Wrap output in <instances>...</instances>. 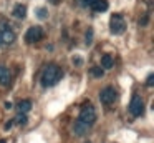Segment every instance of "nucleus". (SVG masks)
Returning a JSON list of instances; mask_svg holds the SVG:
<instances>
[{"mask_svg": "<svg viewBox=\"0 0 154 143\" xmlns=\"http://www.w3.org/2000/svg\"><path fill=\"white\" fill-rule=\"evenodd\" d=\"M60 78H61V68L58 65H55V63H51V65L45 67V70L42 72L40 83L43 88H48V86L57 85L60 82Z\"/></svg>", "mask_w": 154, "mask_h": 143, "instance_id": "obj_1", "label": "nucleus"}, {"mask_svg": "<svg viewBox=\"0 0 154 143\" xmlns=\"http://www.w3.org/2000/svg\"><path fill=\"white\" fill-rule=\"evenodd\" d=\"M78 122H81L86 126H91L94 122H96V110H94V106L91 105L90 102L85 103V105L81 106L80 115H78Z\"/></svg>", "mask_w": 154, "mask_h": 143, "instance_id": "obj_2", "label": "nucleus"}, {"mask_svg": "<svg viewBox=\"0 0 154 143\" xmlns=\"http://www.w3.org/2000/svg\"><path fill=\"white\" fill-rule=\"evenodd\" d=\"M109 30H111V33H114V35H121V33H124V30H126V22H124L123 15L114 13V15L111 17Z\"/></svg>", "mask_w": 154, "mask_h": 143, "instance_id": "obj_3", "label": "nucleus"}, {"mask_svg": "<svg viewBox=\"0 0 154 143\" xmlns=\"http://www.w3.org/2000/svg\"><path fill=\"white\" fill-rule=\"evenodd\" d=\"M15 42V33L7 23H0V45H12Z\"/></svg>", "mask_w": 154, "mask_h": 143, "instance_id": "obj_4", "label": "nucleus"}, {"mask_svg": "<svg viewBox=\"0 0 154 143\" xmlns=\"http://www.w3.org/2000/svg\"><path fill=\"white\" fill-rule=\"evenodd\" d=\"M129 113L133 116H141L144 113V102H143V98H141L139 95H133V98H131V102H129Z\"/></svg>", "mask_w": 154, "mask_h": 143, "instance_id": "obj_5", "label": "nucleus"}, {"mask_svg": "<svg viewBox=\"0 0 154 143\" xmlns=\"http://www.w3.org/2000/svg\"><path fill=\"white\" fill-rule=\"evenodd\" d=\"M42 38H43V28H42V27H32V28H28L27 33H25V42L30 43V45L40 42Z\"/></svg>", "mask_w": 154, "mask_h": 143, "instance_id": "obj_6", "label": "nucleus"}, {"mask_svg": "<svg viewBox=\"0 0 154 143\" xmlns=\"http://www.w3.org/2000/svg\"><path fill=\"white\" fill-rule=\"evenodd\" d=\"M114 100H116V90H114L113 86H104L100 92V102L101 103L111 105V103H114Z\"/></svg>", "mask_w": 154, "mask_h": 143, "instance_id": "obj_7", "label": "nucleus"}, {"mask_svg": "<svg viewBox=\"0 0 154 143\" xmlns=\"http://www.w3.org/2000/svg\"><path fill=\"white\" fill-rule=\"evenodd\" d=\"M88 5H90V8L93 10V12L101 13V12H106L109 3H108V0H90Z\"/></svg>", "mask_w": 154, "mask_h": 143, "instance_id": "obj_8", "label": "nucleus"}, {"mask_svg": "<svg viewBox=\"0 0 154 143\" xmlns=\"http://www.w3.org/2000/svg\"><path fill=\"white\" fill-rule=\"evenodd\" d=\"M10 82H12V72L7 67L0 65V85L7 86V85H10Z\"/></svg>", "mask_w": 154, "mask_h": 143, "instance_id": "obj_9", "label": "nucleus"}, {"mask_svg": "<svg viewBox=\"0 0 154 143\" xmlns=\"http://www.w3.org/2000/svg\"><path fill=\"white\" fill-rule=\"evenodd\" d=\"M88 128L90 126H86V125H83L81 122H75V125H73V133L76 136H83V135H86V132H88Z\"/></svg>", "mask_w": 154, "mask_h": 143, "instance_id": "obj_10", "label": "nucleus"}, {"mask_svg": "<svg viewBox=\"0 0 154 143\" xmlns=\"http://www.w3.org/2000/svg\"><path fill=\"white\" fill-rule=\"evenodd\" d=\"M17 110H18L20 115H25L27 112H30V110H32V102H30V100H20L18 105H17Z\"/></svg>", "mask_w": 154, "mask_h": 143, "instance_id": "obj_11", "label": "nucleus"}, {"mask_svg": "<svg viewBox=\"0 0 154 143\" xmlns=\"http://www.w3.org/2000/svg\"><path fill=\"white\" fill-rule=\"evenodd\" d=\"M25 15H27V7L23 3H17L14 7V17L15 18H25Z\"/></svg>", "mask_w": 154, "mask_h": 143, "instance_id": "obj_12", "label": "nucleus"}, {"mask_svg": "<svg viewBox=\"0 0 154 143\" xmlns=\"http://www.w3.org/2000/svg\"><path fill=\"white\" fill-rule=\"evenodd\" d=\"M113 65H114V60H113V57H111V55H108V53H106V55H103V57H101V68H103V70H109V68H113Z\"/></svg>", "mask_w": 154, "mask_h": 143, "instance_id": "obj_13", "label": "nucleus"}, {"mask_svg": "<svg viewBox=\"0 0 154 143\" xmlns=\"http://www.w3.org/2000/svg\"><path fill=\"white\" fill-rule=\"evenodd\" d=\"M90 73L93 76H98V78H101V76H103V73H104V70L101 68V67H93V68L90 70Z\"/></svg>", "mask_w": 154, "mask_h": 143, "instance_id": "obj_14", "label": "nucleus"}, {"mask_svg": "<svg viewBox=\"0 0 154 143\" xmlns=\"http://www.w3.org/2000/svg\"><path fill=\"white\" fill-rule=\"evenodd\" d=\"M15 123H18V125H25V123H27V115H18L17 118H15Z\"/></svg>", "mask_w": 154, "mask_h": 143, "instance_id": "obj_15", "label": "nucleus"}, {"mask_svg": "<svg viewBox=\"0 0 154 143\" xmlns=\"http://www.w3.org/2000/svg\"><path fill=\"white\" fill-rule=\"evenodd\" d=\"M37 17H38V18H42V20L47 18V17H48L47 10H45V8H38V10H37Z\"/></svg>", "mask_w": 154, "mask_h": 143, "instance_id": "obj_16", "label": "nucleus"}, {"mask_svg": "<svg viewBox=\"0 0 154 143\" xmlns=\"http://www.w3.org/2000/svg\"><path fill=\"white\" fill-rule=\"evenodd\" d=\"M85 42H86V45H91V42H93V30L91 28L86 32V40Z\"/></svg>", "mask_w": 154, "mask_h": 143, "instance_id": "obj_17", "label": "nucleus"}, {"mask_svg": "<svg viewBox=\"0 0 154 143\" xmlns=\"http://www.w3.org/2000/svg\"><path fill=\"white\" fill-rule=\"evenodd\" d=\"M71 62H73L76 67L83 65V58H81V57H78V55H76V57H73V58H71Z\"/></svg>", "mask_w": 154, "mask_h": 143, "instance_id": "obj_18", "label": "nucleus"}, {"mask_svg": "<svg viewBox=\"0 0 154 143\" xmlns=\"http://www.w3.org/2000/svg\"><path fill=\"white\" fill-rule=\"evenodd\" d=\"M146 85H147V86H152V85H154V73H149V75H147Z\"/></svg>", "mask_w": 154, "mask_h": 143, "instance_id": "obj_19", "label": "nucleus"}, {"mask_svg": "<svg viewBox=\"0 0 154 143\" xmlns=\"http://www.w3.org/2000/svg\"><path fill=\"white\" fill-rule=\"evenodd\" d=\"M146 23H147V15L143 17V18L139 20V25H141V27H146Z\"/></svg>", "mask_w": 154, "mask_h": 143, "instance_id": "obj_20", "label": "nucleus"}, {"mask_svg": "<svg viewBox=\"0 0 154 143\" xmlns=\"http://www.w3.org/2000/svg\"><path fill=\"white\" fill-rule=\"evenodd\" d=\"M12 125H14V122H8V123H5V130H8Z\"/></svg>", "mask_w": 154, "mask_h": 143, "instance_id": "obj_21", "label": "nucleus"}, {"mask_svg": "<svg viewBox=\"0 0 154 143\" xmlns=\"http://www.w3.org/2000/svg\"><path fill=\"white\" fill-rule=\"evenodd\" d=\"M5 108L10 110V108H12V103H10V102H5Z\"/></svg>", "mask_w": 154, "mask_h": 143, "instance_id": "obj_22", "label": "nucleus"}, {"mask_svg": "<svg viewBox=\"0 0 154 143\" xmlns=\"http://www.w3.org/2000/svg\"><path fill=\"white\" fill-rule=\"evenodd\" d=\"M51 3H53V5H58V3H60V0H50Z\"/></svg>", "mask_w": 154, "mask_h": 143, "instance_id": "obj_23", "label": "nucleus"}, {"mask_svg": "<svg viewBox=\"0 0 154 143\" xmlns=\"http://www.w3.org/2000/svg\"><path fill=\"white\" fill-rule=\"evenodd\" d=\"M0 143H7V141H5V140H0Z\"/></svg>", "mask_w": 154, "mask_h": 143, "instance_id": "obj_24", "label": "nucleus"}, {"mask_svg": "<svg viewBox=\"0 0 154 143\" xmlns=\"http://www.w3.org/2000/svg\"><path fill=\"white\" fill-rule=\"evenodd\" d=\"M83 2H85V3H90V0H83Z\"/></svg>", "mask_w": 154, "mask_h": 143, "instance_id": "obj_25", "label": "nucleus"}, {"mask_svg": "<svg viewBox=\"0 0 154 143\" xmlns=\"http://www.w3.org/2000/svg\"><path fill=\"white\" fill-rule=\"evenodd\" d=\"M86 143H90V141H86Z\"/></svg>", "mask_w": 154, "mask_h": 143, "instance_id": "obj_26", "label": "nucleus"}]
</instances>
